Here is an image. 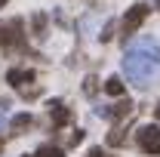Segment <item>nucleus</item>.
<instances>
[{"mask_svg":"<svg viewBox=\"0 0 160 157\" xmlns=\"http://www.w3.org/2000/svg\"><path fill=\"white\" fill-rule=\"evenodd\" d=\"M25 157H34V154H25Z\"/></svg>","mask_w":160,"mask_h":157,"instance_id":"21","label":"nucleus"},{"mask_svg":"<svg viewBox=\"0 0 160 157\" xmlns=\"http://www.w3.org/2000/svg\"><path fill=\"white\" fill-rule=\"evenodd\" d=\"M154 114H157V120H160V105H157V111H154Z\"/></svg>","mask_w":160,"mask_h":157,"instance_id":"17","label":"nucleus"},{"mask_svg":"<svg viewBox=\"0 0 160 157\" xmlns=\"http://www.w3.org/2000/svg\"><path fill=\"white\" fill-rule=\"evenodd\" d=\"M31 126H34V117H31V114H19V117H12V133H16V136H22V133L31 129Z\"/></svg>","mask_w":160,"mask_h":157,"instance_id":"8","label":"nucleus"},{"mask_svg":"<svg viewBox=\"0 0 160 157\" xmlns=\"http://www.w3.org/2000/svg\"><path fill=\"white\" fill-rule=\"evenodd\" d=\"M31 25H34V34H43V28H46V16H43V13H34V16H31Z\"/></svg>","mask_w":160,"mask_h":157,"instance_id":"11","label":"nucleus"},{"mask_svg":"<svg viewBox=\"0 0 160 157\" xmlns=\"http://www.w3.org/2000/svg\"><path fill=\"white\" fill-rule=\"evenodd\" d=\"M0 129H3V114H0Z\"/></svg>","mask_w":160,"mask_h":157,"instance_id":"18","label":"nucleus"},{"mask_svg":"<svg viewBox=\"0 0 160 157\" xmlns=\"http://www.w3.org/2000/svg\"><path fill=\"white\" fill-rule=\"evenodd\" d=\"M22 19H9V22H0V46H22L25 40V31H22Z\"/></svg>","mask_w":160,"mask_h":157,"instance_id":"2","label":"nucleus"},{"mask_svg":"<svg viewBox=\"0 0 160 157\" xmlns=\"http://www.w3.org/2000/svg\"><path fill=\"white\" fill-rule=\"evenodd\" d=\"M160 68V43L154 37H139L136 43H129L126 56H123V71L136 86H148L151 77Z\"/></svg>","mask_w":160,"mask_h":157,"instance_id":"1","label":"nucleus"},{"mask_svg":"<svg viewBox=\"0 0 160 157\" xmlns=\"http://www.w3.org/2000/svg\"><path fill=\"white\" fill-rule=\"evenodd\" d=\"M49 114H52V129H59V126H65V123L71 120V111L62 105L59 99H52V102H49Z\"/></svg>","mask_w":160,"mask_h":157,"instance_id":"6","label":"nucleus"},{"mask_svg":"<svg viewBox=\"0 0 160 157\" xmlns=\"http://www.w3.org/2000/svg\"><path fill=\"white\" fill-rule=\"evenodd\" d=\"M37 157H65V148H59V145H43L37 151Z\"/></svg>","mask_w":160,"mask_h":157,"instance_id":"10","label":"nucleus"},{"mask_svg":"<svg viewBox=\"0 0 160 157\" xmlns=\"http://www.w3.org/2000/svg\"><path fill=\"white\" fill-rule=\"evenodd\" d=\"M123 139H126V136H123V129L117 126V129L108 133V145H123Z\"/></svg>","mask_w":160,"mask_h":157,"instance_id":"12","label":"nucleus"},{"mask_svg":"<svg viewBox=\"0 0 160 157\" xmlns=\"http://www.w3.org/2000/svg\"><path fill=\"white\" fill-rule=\"evenodd\" d=\"M0 151H3V139H0Z\"/></svg>","mask_w":160,"mask_h":157,"instance_id":"20","label":"nucleus"},{"mask_svg":"<svg viewBox=\"0 0 160 157\" xmlns=\"http://www.w3.org/2000/svg\"><path fill=\"white\" fill-rule=\"evenodd\" d=\"M96 83H99L96 77H86V83H83V93H86V96H92V93H96Z\"/></svg>","mask_w":160,"mask_h":157,"instance_id":"14","label":"nucleus"},{"mask_svg":"<svg viewBox=\"0 0 160 157\" xmlns=\"http://www.w3.org/2000/svg\"><path fill=\"white\" fill-rule=\"evenodd\" d=\"M6 3H9V0H0V9H3V6H6Z\"/></svg>","mask_w":160,"mask_h":157,"instance_id":"16","label":"nucleus"},{"mask_svg":"<svg viewBox=\"0 0 160 157\" xmlns=\"http://www.w3.org/2000/svg\"><path fill=\"white\" fill-rule=\"evenodd\" d=\"M148 19V6L145 3H136V6H129V13L123 16V34H136L142 28V22Z\"/></svg>","mask_w":160,"mask_h":157,"instance_id":"4","label":"nucleus"},{"mask_svg":"<svg viewBox=\"0 0 160 157\" xmlns=\"http://www.w3.org/2000/svg\"><path fill=\"white\" fill-rule=\"evenodd\" d=\"M139 148L145 154H160V126L148 123L139 129Z\"/></svg>","mask_w":160,"mask_h":157,"instance_id":"3","label":"nucleus"},{"mask_svg":"<svg viewBox=\"0 0 160 157\" xmlns=\"http://www.w3.org/2000/svg\"><path fill=\"white\" fill-rule=\"evenodd\" d=\"M154 6H157V9H160V0H154Z\"/></svg>","mask_w":160,"mask_h":157,"instance_id":"19","label":"nucleus"},{"mask_svg":"<svg viewBox=\"0 0 160 157\" xmlns=\"http://www.w3.org/2000/svg\"><path fill=\"white\" fill-rule=\"evenodd\" d=\"M111 37H114V22H108V25H105V31L99 34V40H102V43H108Z\"/></svg>","mask_w":160,"mask_h":157,"instance_id":"13","label":"nucleus"},{"mask_svg":"<svg viewBox=\"0 0 160 157\" xmlns=\"http://www.w3.org/2000/svg\"><path fill=\"white\" fill-rule=\"evenodd\" d=\"M6 80H9L12 86H25V83H34V80H37V74H34L31 68H28V71H22V68H12V71L6 74Z\"/></svg>","mask_w":160,"mask_h":157,"instance_id":"7","label":"nucleus"},{"mask_svg":"<svg viewBox=\"0 0 160 157\" xmlns=\"http://www.w3.org/2000/svg\"><path fill=\"white\" fill-rule=\"evenodd\" d=\"M86 157H105V154H102V148H89V154H86Z\"/></svg>","mask_w":160,"mask_h":157,"instance_id":"15","label":"nucleus"},{"mask_svg":"<svg viewBox=\"0 0 160 157\" xmlns=\"http://www.w3.org/2000/svg\"><path fill=\"white\" fill-rule=\"evenodd\" d=\"M132 111V102L129 99H120L117 105H111V108H99V117H114V120H123L126 114Z\"/></svg>","mask_w":160,"mask_h":157,"instance_id":"5","label":"nucleus"},{"mask_svg":"<svg viewBox=\"0 0 160 157\" xmlns=\"http://www.w3.org/2000/svg\"><path fill=\"white\" fill-rule=\"evenodd\" d=\"M105 93H108V96H123V80L120 77H108L105 80Z\"/></svg>","mask_w":160,"mask_h":157,"instance_id":"9","label":"nucleus"}]
</instances>
